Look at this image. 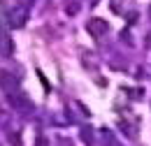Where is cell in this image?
Here are the masks:
<instances>
[{
    "instance_id": "5b68a950",
    "label": "cell",
    "mask_w": 151,
    "mask_h": 146,
    "mask_svg": "<svg viewBox=\"0 0 151 146\" xmlns=\"http://www.w3.org/2000/svg\"><path fill=\"white\" fill-rule=\"evenodd\" d=\"M14 84H17V81H14V79H12V77H9V74H0V86H2V88H5V91H9L12 93V86H14Z\"/></svg>"
},
{
    "instance_id": "277c9868",
    "label": "cell",
    "mask_w": 151,
    "mask_h": 146,
    "mask_svg": "<svg viewBox=\"0 0 151 146\" xmlns=\"http://www.w3.org/2000/svg\"><path fill=\"white\" fill-rule=\"evenodd\" d=\"M9 23H12L14 28H21V26L26 23V9H23V7L12 9V12H9Z\"/></svg>"
},
{
    "instance_id": "8992f818",
    "label": "cell",
    "mask_w": 151,
    "mask_h": 146,
    "mask_svg": "<svg viewBox=\"0 0 151 146\" xmlns=\"http://www.w3.org/2000/svg\"><path fill=\"white\" fill-rule=\"evenodd\" d=\"M77 9H79V5H77V2H72L70 7H65V12H68V14H77Z\"/></svg>"
},
{
    "instance_id": "6da1fadb",
    "label": "cell",
    "mask_w": 151,
    "mask_h": 146,
    "mask_svg": "<svg viewBox=\"0 0 151 146\" xmlns=\"http://www.w3.org/2000/svg\"><path fill=\"white\" fill-rule=\"evenodd\" d=\"M7 100H9V104H12V107H17L19 111L30 109V100H28L23 93H19V91H12L9 95H7Z\"/></svg>"
},
{
    "instance_id": "7a4b0ae2",
    "label": "cell",
    "mask_w": 151,
    "mask_h": 146,
    "mask_svg": "<svg viewBox=\"0 0 151 146\" xmlns=\"http://www.w3.org/2000/svg\"><path fill=\"white\" fill-rule=\"evenodd\" d=\"M0 51H2L5 56L12 54V39H9V30H7L2 16H0Z\"/></svg>"
},
{
    "instance_id": "3957f363",
    "label": "cell",
    "mask_w": 151,
    "mask_h": 146,
    "mask_svg": "<svg viewBox=\"0 0 151 146\" xmlns=\"http://www.w3.org/2000/svg\"><path fill=\"white\" fill-rule=\"evenodd\" d=\"M86 28L91 30V35H93V37H100V35H105V30H107V23H105L102 19H91V21L86 23Z\"/></svg>"
}]
</instances>
